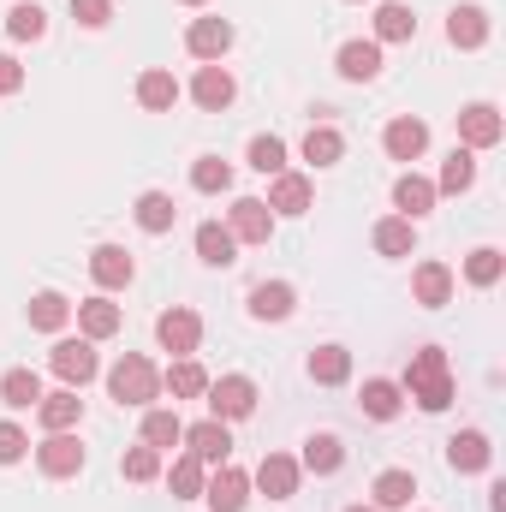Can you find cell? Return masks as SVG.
Listing matches in <instances>:
<instances>
[{
	"instance_id": "8fae6325",
	"label": "cell",
	"mask_w": 506,
	"mask_h": 512,
	"mask_svg": "<svg viewBox=\"0 0 506 512\" xmlns=\"http://www.w3.org/2000/svg\"><path fill=\"white\" fill-rule=\"evenodd\" d=\"M185 48H191L197 60H221V54L233 48V24H227V18H197V24L185 30Z\"/></svg>"
},
{
	"instance_id": "681fc988",
	"label": "cell",
	"mask_w": 506,
	"mask_h": 512,
	"mask_svg": "<svg viewBox=\"0 0 506 512\" xmlns=\"http://www.w3.org/2000/svg\"><path fill=\"white\" fill-rule=\"evenodd\" d=\"M346 512H376V507H346Z\"/></svg>"
},
{
	"instance_id": "60d3db41",
	"label": "cell",
	"mask_w": 506,
	"mask_h": 512,
	"mask_svg": "<svg viewBox=\"0 0 506 512\" xmlns=\"http://www.w3.org/2000/svg\"><path fill=\"white\" fill-rule=\"evenodd\" d=\"M6 30H12V36H18V42H36V36H42V30H48V12H42V6H30V0H24V6H12V12H6Z\"/></svg>"
},
{
	"instance_id": "c3c4849f",
	"label": "cell",
	"mask_w": 506,
	"mask_h": 512,
	"mask_svg": "<svg viewBox=\"0 0 506 512\" xmlns=\"http://www.w3.org/2000/svg\"><path fill=\"white\" fill-rule=\"evenodd\" d=\"M18 84H24V66H18L12 54H0V96H12Z\"/></svg>"
},
{
	"instance_id": "cb8c5ba5",
	"label": "cell",
	"mask_w": 506,
	"mask_h": 512,
	"mask_svg": "<svg viewBox=\"0 0 506 512\" xmlns=\"http://www.w3.org/2000/svg\"><path fill=\"white\" fill-rule=\"evenodd\" d=\"M346 376H352V352H346V346H316V352H310V382L340 387Z\"/></svg>"
},
{
	"instance_id": "836d02e7",
	"label": "cell",
	"mask_w": 506,
	"mask_h": 512,
	"mask_svg": "<svg viewBox=\"0 0 506 512\" xmlns=\"http://www.w3.org/2000/svg\"><path fill=\"white\" fill-rule=\"evenodd\" d=\"M399 405H405V393H399V382H364V417H376V423H387V417H399Z\"/></svg>"
},
{
	"instance_id": "bcb514c9",
	"label": "cell",
	"mask_w": 506,
	"mask_h": 512,
	"mask_svg": "<svg viewBox=\"0 0 506 512\" xmlns=\"http://www.w3.org/2000/svg\"><path fill=\"white\" fill-rule=\"evenodd\" d=\"M72 18H78L84 30H102V24L114 18V0H72Z\"/></svg>"
},
{
	"instance_id": "603a6c76",
	"label": "cell",
	"mask_w": 506,
	"mask_h": 512,
	"mask_svg": "<svg viewBox=\"0 0 506 512\" xmlns=\"http://www.w3.org/2000/svg\"><path fill=\"white\" fill-rule=\"evenodd\" d=\"M78 328H84V340H108V334H120V304H108V298H84V304H78Z\"/></svg>"
},
{
	"instance_id": "7dc6e473",
	"label": "cell",
	"mask_w": 506,
	"mask_h": 512,
	"mask_svg": "<svg viewBox=\"0 0 506 512\" xmlns=\"http://www.w3.org/2000/svg\"><path fill=\"white\" fill-rule=\"evenodd\" d=\"M24 447H30V435H24L18 423H0V465H18Z\"/></svg>"
},
{
	"instance_id": "e0dca14e",
	"label": "cell",
	"mask_w": 506,
	"mask_h": 512,
	"mask_svg": "<svg viewBox=\"0 0 506 512\" xmlns=\"http://www.w3.org/2000/svg\"><path fill=\"white\" fill-rule=\"evenodd\" d=\"M78 411H84L78 387H60V393H42V399H36V417H42V429H48V435H54V429H72V423H78Z\"/></svg>"
},
{
	"instance_id": "52a82bcc",
	"label": "cell",
	"mask_w": 506,
	"mask_h": 512,
	"mask_svg": "<svg viewBox=\"0 0 506 512\" xmlns=\"http://www.w3.org/2000/svg\"><path fill=\"white\" fill-rule=\"evenodd\" d=\"M501 108L495 102H471L465 114H459V137H465V149H495L501 143Z\"/></svg>"
},
{
	"instance_id": "6da1fadb",
	"label": "cell",
	"mask_w": 506,
	"mask_h": 512,
	"mask_svg": "<svg viewBox=\"0 0 506 512\" xmlns=\"http://www.w3.org/2000/svg\"><path fill=\"white\" fill-rule=\"evenodd\" d=\"M399 393H411L423 411H447L453 405V376H447V352H435V346H423V352H411V364H405V387Z\"/></svg>"
},
{
	"instance_id": "74e56055",
	"label": "cell",
	"mask_w": 506,
	"mask_h": 512,
	"mask_svg": "<svg viewBox=\"0 0 506 512\" xmlns=\"http://www.w3.org/2000/svg\"><path fill=\"white\" fill-rule=\"evenodd\" d=\"M173 441H185V423H179L173 411H149V417H143V447L161 453V447H173Z\"/></svg>"
},
{
	"instance_id": "9a60e30c",
	"label": "cell",
	"mask_w": 506,
	"mask_h": 512,
	"mask_svg": "<svg viewBox=\"0 0 506 512\" xmlns=\"http://www.w3.org/2000/svg\"><path fill=\"white\" fill-rule=\"evenodd\" d=\"M447 42H453V48H483V42H489V12H483V6H453Z\"/></svg>"
},
{
	"instance_id": "f546056e",
	"label": "cell",
	"mask_w": 506,
	"mask_h": 512,
	"mask_svg": "<svg viewBox=\"0 0 506 512\" xmlns=\"http://www.w3.org/2000/svg\"><path fill=\"white\" fill-rule=\"evenodd\" d=\"M66 316H72V304H66L60 292H36V298H30V328L60 334V328H66Z\"/></svg>"
},
{
	"instance_id": "5bb4252c",
	"label": "cell",
	"mask_w": 506,
	"mask_h": 512,
	"mask_svg": "<svg viewBox=\"0 0 506 512\" xmlns=\"http://www.w3.org/2000/svg\"><path fill=\"white\" fill-rule=\"evenodd\" d=\"M292 286L286 280H262V286H251V316L256 322H286L292 316Z\"/></svg>"
},
{
	"instance_id": "d6986e66",
	"label": "cell",
	"mask_w": 506,
	"mask_h": 512,
	"mask_svg": "<svg viewBox=\"0 0 506 512\" xmlns=\"http://www.w3.org/2000/svg\"><path fill=\"white\" fill-rule=\"evenodd\" d=\"M191 96H197V108L221 114V108L233 102V72H227V66H203V72H197V84H191Z\"/></svg>"
},
{
	"instance_id": "7a4b0ae2",
	"label": "cell",
	"mask_w": 506,
	"mask_h": 512,
	"mask_svg": "<svg viewBox=\"0 0 506 512\" xmlns=\"http://www.w3.org/2000/svg\"><path fill=\"white\" fill-rule=\"evenodd\" d=\"M108 393H114L120 405H149V399L161 393V376H155V364H149V358L126 352V358L108 370Z\"/></svg>"
},
{
	"instance_id": "ee69618b",
	"label": "cell",
	"mask_w": 506,
	"mask_h": 512,
	"mask_svg": "<svg viewBox=\"0 0 506 512\" xmlns=\"http://www.w3.org/2000/svg\"><path fill=\"white\" fill-rule=\"evenodd\" d=\"M251 167L256 173H286V143H280V137H256L251 143Z\"/></svg>"
},
{
	"instance_id": "d4e9b609",
	"label": "cell",
	"mask_w": 506,
	"mask_h": 512,
	"mask_svg": "<svg viewBox=\"0 0 506 512\" xmlns=\"http://www.w3.org/2000/svg\"><path fill=\"white\" fill-rule=\"evenodd\" d=\"M376 72H381V48H376V42H346V48H340V78L370 84Z\"/></svg>"
},
{
	"instance_id": "3957f363",
	"label": "cell",
	"mask_w": 506,
	"mask_h": 512,
	"mask_svg": "<svg viewBox=\"0 0 506 512\" xmlns=\"http://www.w3.org/2000/svg\"><path fill=\"white\" fill-rule=\"evenodd\" d=\"M48 364H54V376H60L66 387L96 382V370H102V358H96V340H60V346L48 352Z\"/></svg>"
},
{
	"instance_id": "b9f144b4",
	"label": "cell",
	"mask_w": 506,
	"mask_h": 512,
	"mask_svg": "<svg viewBox=\"0 0 506 512\" xmlns=\"http://www.w3.org/2000/svg\"><path fill=\"white\" fill-rule=\"evenodd\" d=\"M376 251L381 256H411V221H405V215H393V221L376 227Z\"/></svg>"
},
{
	"instance_id": "83f0119b",
	"label": "cell",
	"mask_w": 506,
	"mask_h": 512,
	"mask_svg": "<svg viewBox=\"0 0 506 512\" xmlns=\"http://www.w3.org/2000/svg\"><path fill=\"white\" fill-rule=\"evenodd\" d=\"M346 465V447H340V435H310L304 441V471H316V477H334Z\"/></svg>"
},
{
	"instance_id": "ac0fdd59",
	"label": "cell",
	"mask_w": 506,
	"mask_h": 512,
	"mask_svg": "<svg viewBox=\"0 0 506 512\" xmlns=\"http://www.w3.org/2000/svg\"><path fill=\"white\" fill-rule=\"evenodd\" d=\"M447 459H453V471H489L495 447H489V435H483V429H465V435H453V441H447Z\"/></svg>"
},
{
	"instance_id": "f907efd6",
	"label": "cell",
	"mask_w": 506,
	"mask_h": 512,
	"mask_svg": "<svg viewBox=\"0 0 506 512\" xmlns=\"http://www.w3.org/2000/svg\"><path fill=\"white\" fill-rule=\"evenodd\" d=\"M185 6H203V0H185Z\"/></svg>"
},
{
	"instance_id": "7bdbcfd3",
	"label": "cell",
	"mask_w": 506,
	"mask_h": 512,
	"mask_svg": "<svg viewBox=\"0 0 506 512\" xmlns=\"http://www.w3.org/2000/svg\"><path fill=\"white\" fill-rule=\"evenodd\" d=\"M191 185H197V191H227V185H233V167H227L221 155H203V161L191 167Z\"/></svg>"
},
{
	"instance_id": "d6a6232c",
	"label": "cell",
	"mask_w": 506,
	"mask_h": 512,
	"mask_svg": "<svg viewBox=\"0 0 506 512\" xmlns=\"http://www.w3.org/2000/svg\"><path fill=\"white\" fill-rule=\"evenodd\" d=\"M411 495H417V477L411 471H381L376 477V507L399 512V507H411Z\"/></svg>"
},
{
	"instance_id": "ffe728a7",
	"label": "cell",
	"mask_w": 506,
	"mask_h": 512,
	"mask_svg": "<svg viewBox=\"0 0 506 512\" xmlns=\"http://www.w3.org/2000/svg\"><path fill=\"white\" fill-rule=\"evenodd\" d=\"M233 251H239V239H233L221 221H203V227H197V256H203L209 268H233V262H239Z\"/></svg>"
},
{
	"instance_id": "f1b7e54d",
	"label": "cell",
	"mask_w": 506,
	"mask_h": 512,
	"mask_svg": "<svg viewBox=\"0 0 506 512\" xmlns=\"http://www.w3.org/2000/svg\"><path fill=\"white\" fill-rule=\"evenodd\" d=\"M173 221H179V209H173L167 191H143V197H137V227H143V233H167Z\"/></svg>"
},
{
	"instance_id": "f6af8a7d",
	"label": "cell",
	"mask_w": 506,
	"mask_h": 512,
	"mask_svg": "<svg viewBox=\"0 0 506 512\" xmlns=\"http://www.w3.org/2000/svg\"><path fill=\"white\" fill-rule=\"evenodd\" d=\"M126 477H131V483L161 477V453H155V447H131V453H126Z\"/></svg>"
},
{
	"instance_id": "7c38bea8",
	"label": "cell",
	"mask_w": 506,
	"mask_h": 512,
	"mask_svg": "<svg viewBox=\"0 0 506 512\" xmlns=\"http://www.w3.org/2000/svg\"><path fill=\"white\" fill-rule=\"evenodd\" d=\"M185 441H191V453H197L203 465H227V453H233V435H227V423H221V417L191 423V429H185Z\"/></svg>"
},
{
	"instance_id": "e575fe53",
	"label": "cell",
	"mask_w": 506,
	"mask_h": 512,
	"mask_svg": "<svg viewBox=\"0 0 506 512\" xmlns=\"http://www.w3.org/2000/svg\"><path fill=\"white\" fill-rule=\"evenodd\" d=\"M376 36H381V42H411V36H417V18H411V6L387 0V6L376 12Z\"/></svg>"
},
{
	"instance_id": "8992f818",
	"label": "cell",
	"mask_w": 506,
	"mask_h": 512,
	"mask_svg": "<svg viewBox=\"0 0 506 512\" xmlns=\"http://www.w3.org/2000/svg\"><path fill=\"white\" fill-rule=\"evenodd\" d=\"M227 233H233V239H245V245H268V233H274V209H268L262 197H239V203H233Z\"/></svg>"
},
{
	"instance_id": "1f68e13d",
	"label": "cell",
	"mask_w": 506,
	"mask_h": 512,
	"mask_svg": "<svg viewBox=\"0 0 506 512\" xmlns=\"http://www.w3.org/2000/svg\"><path fill=\"white\" fill-rule=\"evenodd\" d=\"M0 399H6L12 411H30V405L42 399V382H36V370H6V376H0Z\"/></svg>"
},
{
	"instance_id": "4316f807",
	"label": "cell",
	"mask_w": 506,
	"mask_h": 512,
	"mask_svg": "<svg viewBox=\"0 0 506 512\" xmlns=\"http://www.w3.org/2000/svg\"><path fill=\"white\" fill-rule=\"evenodd\" d=\"M137 102H143L149 114H167V108L179 102V84H173V72H161V66H155V72H143V78H137Z\"/></svg>"
},
{
	"instance_id": "f35d334b",
	"label": "cell",
	"mask_w": 506,
	"mask_h": 512,
	"mask_svg": "<svg viewBox=\"0 0 506 512\" xmlns=\"http://www.w3.org/2000/svg\"><path fill=\"white\" fill-rule=\"evenodd\" d=\"M161 382L173 387V399H197V393H209V376H203V364H191V358H179Z\"/></svg>"
},
{
	"instance_id": "484cf974",
	"label": "cell",
	"mask_w": 506,
	"mask_h": 512,
	"mask_svg": "<svg viewBox=\"0 0 506 512\" xmlns=\"http://www.w3.org/2000/svg\"><path fill=\"white\" fill-rule=\"evenodd\" d=\"M90 274H96V286L114 292V286H126L131 280V256L120 251V245H96V251H90Z\"/></svg>"
},
{
	"instance_id": "ba28073f",
	"label": "cell",
	"mask_w": 506,
	"mask_h": 512,
	"mask_svg": "<svg viewBox=\"0 0 506 512\" xmlns=\"http://www.w3.org/2000/svg\"><path fill=\"white\" fill-rule=\"evenodd\" d=\"M155 340H161L167 352L191 358V352H197V340H203V322H197V310H167V316L155 322Z\"/></svg>"
},
{
	"instance_id": "4dcf8cb0",
	"label": "cell",
	"mask_w": 506,
	"mask_h": 512,
	"mask_svg": "<svg viewBox=\"0 0 506 512\" xmlns=\"http://www.w3.org/2000/svg\"><path fill=\"white\" fill-rule=\"evenodd\" d=\"M167 483H173V501H197L203 495V459L197 453H185V459H173V471H167Z\"/></svg>"
},
{
	"instance_id": "8d00e7d4",
	"label": "cell",
	"mask_w": 506,
	"mask_h": 512,
	"mask_svg": "<svg viewBox=\"0 0 506 512\" xmlns=\"http://www.w3.org/2000/svg\"><path fill=\"white\" fill-rule=\"evenodd\" d=\"M471 179H477V155H471V149H453L435 191H453V197H459V191H471Z\"/></svg>"
},
{
	"instance_id": "5b68a950",
	"label": "cell",
	"mask_w": 506,
	"mask_h": 512,
	"mask_svg": "<svg viewBox=\"0 0 506 512\" xmlns=\"http://www.w3.org/2000/svg\"><path fill=\"white\" fill-rule=\"evenodd\" d=\"M203 501L215 512H245L251 507V477L245 471H233V465H221L209 483H203Z\"/></svg>"
},
{
	"instance_id": "9c48e42d",
	"label": "cell",
	"mask_w": 506,
	"mask_h": 512,
	"mask_svg": "<svg viewBox=\"0 0 506 512\" xmlns=\"http://www.w3.org/2000/svg\"><path fill=\"white\" fill-rule=\"evenodd\" d=\"M36 459H42L48 477H78V471H84V447H78V435H66V429H54V435L36 447Z\"/></svg>"
},
{
	"instance_id": "2e32d148",
	"label": "cell",
	"mask_w": 506,
	"mask_h": 512,
	"mask_svg": "<svg viewBox=\"0 0 506 512\" xmlns=\"http://www.w3.org/2000/svg\"><path fill=\"white\" fill-rule=\"evenodd\" d=\"M411 292H417L423 310H441V304L453 298V268H447V262H423L417 280H411Z\"/></svg>"
},
{
	"instance_id": "30bf717a",
	"label": "cell",
	"mask_w": 506,
	"mask_h": 512,
	"mask_svg": "<svg viewBox=\"0 0 506 512\" xmlns=\"http://www.w3.org/2000/svg\"><path fill=\"white\" fill-rule=\"evenodd\" d=\"M256 489H262L268 501H292V495H298V459L268 453V459L256 465Z\"/></svg>"
},
{
	"instance_id": "44dd1931",
	"label": "cell",
	"mask_w": 506,
	"mask_h": 512,
	"mask_svg": "<svg viewBox=\"0 0 506 512\" xmlns=\"http://www.w3.org/2000/svg\"><path fill=\"white\" fill-rule=\"evenodd\" d=\"M381 143H387V155H393V161H417V155L429 149V126H423V120H393Z\"/></svg>"
},
{
	"instance_id": "d590c367",
	"label": "cell",
	"mask_w": 506,
	"mask_h": 512,
	"mask_svg": "<svg viewBox=\"0 0 506 512\" xmlns=\"http://www.w3.org/2000/svg\"><path fill=\"white\" fill-rule=\"evenodd\" d=\"M346 155V137L334 126H310V137H304V161H316V167H334Z\"/></svg>"
},
{
	"instance_id": "7402d4cb",
	"label": "cell",
	"mask_w": 506,
	"mask_h": 512,
	"mask_svg": "<svg viewBox=\"0 0 506 512\" xmlns=\"http://www.w3.org/2000/svg\"><path fill=\"white\" fill-rule=\"evenodd\" d=\"M268 209H280V215H304V209H310V179H304V173H274Z\"/></svg>"
},
{
	"instance_id": "4fadbf2b",
	"label": "cell",
	"mask_w": 506,
	"mask_h": 512,
	"mask_svg": "<svg viewBox=\"0 0 506 512\" xmlns=\"http://www.w3.org/2000/svg\"><path fill=\"white\" fill-rule=\"evenodd\" d=\"M435 197H441V191H435L429 179H417V173H399V185H393V209H399L405 221H423V215L435 209Z\"/></svg>"
},
{
	"instance_id": "ab89813d",
	"label": "cell",
	"mask_w": 506,
	"mask_h": 512,
	"mask_svg": "<svg viewBox=\"0 0 506 512\" xmlns=\"http://www.w3.org/2000/svg\"><path fill=\"white\" fill-rule=\"evenodd\" d=\"M501 268H506V256L495 251V245H483V251L465 256V280H471V286H495V280H501Z\"/></svg>"
},
{
	"instance_id": "277c9868",
	"label": "cell",
	"mask_w": 506,
	"mask_h": 512,
	"mask_svg": "<svg viewBox=\"0 0 506 512\" xmlns=\"http://www.w3.org/2000/svg\"><path fill=\"white\" fill-rule=\"evenodd\" d=\"M209 411H215L221 423L251 417L256 411V382L251 376H221V382H209Z\"/></svg>"
}]
</instances>
